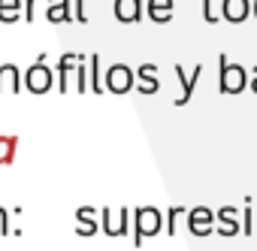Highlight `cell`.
<instances>
[{
	"mask_svg": "<svg viewBox=\"0 0 257 251\" xmlns=\"http://www.w3.org/2000/svg\"><path fill=\"white\" fill-rule=\"evenodd\" d=\"M248 82H251L248 70H245L242 64H233V61L221 52V55H218V88H221V94H242V91L248 88Z\"/></svg>",
	"mask_w": 257,
	"mask_h": 251,
	"instance_id": "obj_1",
	"label": "cell"
},
{
	"mask_svg": "<svg viewBox=\"0 0 257 251\" xmlns=\"http://www.w3.org/2000/svg\"><path fill=\"white\" fill-rule=\"evenodd\" d=\"M161 230H167V224H164V212L158 206L134 209V245H143L149 236H158Z\"/></svg>",
	"mask_w": 257,
	"mask_h": 251,
	"instance_id": "obj_2",
	"label": "cell"
},
{
	"mask_svg": "<svg viewBox=\"0 0 257 251\" xmlns=\"http://www.w3.org/2000/svg\"><path fill=\"white\" fill-rule=\"evenodd\" d=\"M25 88L31 94H46V91L55 88V70L46 64V58H40L37 64H31L25 70Z\"/></svg>",
	"mask_w": 257,
	"mask_h": 251,
	"instance_id": "obj_3",
	"label": "cell"
},
{
	"mask_svg": "<svg viewBox=\"0 0 257 251\" xmlns=\"http://www.w3.org/2000/svg\"><path fill=\"white\" fill-rule=\"evenodd\" d=\"M131 227V209L127 206H115V209H100V230L106 236H124Z\"/></svg>",
	"mask_w": 257,
	"mask_h": 251,
	"instance_id": "obj_4",
	"label": "cell"
},
{
	"mask_svg": "<svg viewBox=\"0 0 257 251\" xmlns=\"http://www.w3.org/2000/svg\"><path fill=\"white\" fill-rule=\"evenodd\" d=\"M103 85L112 91V94H127L134 88V70L127 67V64H112V67H106V73H103Z\"/></svg>",
	"mask_w": 257,
	"mask_h": 251,
	"instance_id": "obj_5",
	"label": "cell"
},
{
	"mask_svg": "<svg viewBox=\"0 0 257 251\" xmlns=\"http://www.w3.org/2000/svg\"><path fill=\"white\" fill-rule=\"evenodd\" d=\"M215 209H209V206H194V209H188V227H191V233L194 236H212L215 233Z\"/></svg>",
	"mask_w": 257,
	"mask_h": 251,
	"instance_id": "obj_6",
	"label": "cell"
},
{
	"mask_svg": "<svg viewBox=\"0 0 257 251\" xmlns=\"http://www.w3.org/2000/svg\"><path fill=\"white\" fill-rule=\"evenodd\" d=\"M173 70H176V76H179V82H182V97L176 100V106H185V103H191V97H194V91H197V82H200V76H203V64H194L191 70H182V64H176Z\"/></svg>",
	"mask_w": 257,
	"mask_h": 251,
	"instance_id": "obj_7",
	"label": "cell"
},
{
	"mask_svg": "<svg viewBox=\"0 0 257 251\" xmlns=\"http://www.w3.org/2000/svg\"><path fill=\"white\" fill-rule=\"evenodd\" d=\"M239 215H242L239 209H233V206H221V209L215 212V218H218L215 233H218V236H236V233L242 230V218H239Z\"/></svg>",
	"mask_w": 257,
	"mask_h": 251,
	"instance_id": "obj_8",
	"label": "cell"
},
{
	"mask_svg": "<svg viewBox=\"0 0 257 251\" xmlns=\"http://www.w3.org/2000/svg\"><path fill=\"white\" fill-rule=\"evenodd\" d=\"M79 61H82V55H79V52H64V55H61V61H58V70H55V82H58L61 94L67 91V85H70V76L76 73Z\"/></svg>",
	"mask_w": 257,
	"mask_h": 251,
	"instance_id": "obj_9",
	"label": "cell"
},
{
	"mask_svg": "<svg viewBox=\"0 0 257 251\" xmlns=\"http://www.w3.org/2000/svg\"><path fill=\"white\" fill-rule=\"evenodd\" d=\"M100 230V212L94 206H79L76 209V233L79 236H94Z\"/></svg>",
	"mask_w": 257,
	"mask_h": 251,
	"instance_id": "obj_10",
	"label": "cell"
},
{
	"mask_svg": "<svg viewBox=\"0 0 257 251\" xmlns=\"http://www.w3.org/2000/svg\"><path fill=\"white\" fill-rule=\"evenodd\" d=\"M251 16V0H221V19L230 25H242Z\"/></svg>",
	"mask_w": 257,
	"mask_h": 251,
	"instance_id": "obj_11",
	"label": "cell"
},
{
	"mask_svg": "<svg viewBox=\"0 0 257 251\" xmlns=\"http://www.w3.org/2000/svg\"><path fill=\"white\" fill-rule=\"evenodd\" d=\"M115 19L121 25H134L143 19V0H115Z\"/></svg>",
	"mask_w": 257,
	"mask_h": 251,
	"instance_id": "obj_12",
	"label": "cell"
},
{
	"mask_svg": "<svg viewBox=\"0 0 257 251\" xmlns=\"http://www.w3.org/2000/svg\"><path fill=\"white\" fill-rule=\"evenodd\" d=\"M73 4L70 0H46V19L52 25H64V22H73Z\"/></svg>",
	"mask_w": 257,
	"mask_h": 251,
	"instance_id": "obj_13",
	"label": "cell"
},
{
	"mask_svg": "<svg viewBox=\"0 0 257 251\" xmlns=\"http://www.w3.org/2000/svg\"><path fill=\"white\" fill-rule=\"evenodd\" d=\"M22 82H25V76L19 73L16 64H0V94H7V91L16 94L22 88Z\"/></svg>",
	"mask_w": 257,
	"mask_h": 251,
	"instance_id": "obj_14",
	"label": "cell"
},
{
	"mask_svg": "<svg viewBox=\"0 0 257 251\" xmlns=\"http://www.w3.org/2000/svg\"><path fill=\"white\" fill-rule=\"evenodd\" d=\"M146 16L158 25H167L173 22V0H149L146 4Z\"/></svg>",
	"mask_w": 257,
	"mask_h": 251,
	"instance_id": "obj_15",
	"label": "cell"
},
{
	"mask_svg": "<svg viewBox=\"0 0 257 251\" xmlns=\"http://www.w3.org/2000/svg\"><path fill=\"white\" fill-rule=\"evenodd\" d=\"M0 22H25V0H0Z\"/></svg>",
	"mask_w": 257,
	"mask_h": 251,
	"instance_id": "obj_16",
	"label": "cell"
},
{
	"mask_svg": "<svg viewBox=\"0 0 257 251\" xmlns=\"http://www.w3.org/2000/svg\"><path fill=\"white\" fill-rule=\"evenodd\" d=\"M88 82H91V94H103V70H100V55H88Z\"/></svg>",
	"mask_w": 257,
	"mask_h": 251,
	"instance_id": "obj_17",
	"label": "cell"
},
{
	"mask_svg": "<svg viewBox=\"0 0 257 251\" xmlns=\"http://www.w3.org/2000/svg\"><path fill=\"white\" fill-rule=\"evenodd\" d=\"M16 152H19V137L0 134V167L13 164V161H16Z\"/></svg>",
	"mask_w": 257,
	"mask_h": 251,
	"instance_id": "obj_18",
	"label": "cell"
},
{
	"mask_svg": "<svg viewBox=\"0 0 257 251\" xmlns=\"http://www.w3.org/2000/svg\"><path fill=\"white\" fill-rule=\"evenodd\" d=\"M203 19L209 25H218L221 22V0H203Z\"/></svg>",
	"mask_w": 257,
	"mask_h": 251,
	"instance_id": "obj_19",
	"label": "cell"
},
{
	"mask_svg": "<svg viewBox=\"0 0 257 251\" xmlns=\"http://www.w3.org/2000/svg\"><path fill=\"white\" fill-rule=\"evenodd\" d=\"M182 212H188V209H185V206H170V209H167V233H170V236H176V224H179Z\"/></svg>",
	"mask_w": 257,
	"mask_h": 251,
	"instance_id": "obj_20",
	"label": "cell"
},
{
	"mask_svg": "<svg viewBox=\"0 0 257 251\" xmlns=\"http://www.w3.org/2000/svg\"><path fill=\"white\" fill-rule=\"evenodd\" d=\"M242 233H254V212H251V197H245V209H242Z\"/></svg>",
	"mask_w": 257,
	"mask_h": 251,
	"instance_id": "obj_21",
	"label": "cell"
},
{
	"mask_svg": "<svg viewBox=\"0 0 257 251\" xmlns=\"http://www.w3.org/2000/svg\"><path fill=\"white\" fill-rule=\"evenodd\" d=\"M137 79H158V67L155 64H140L137 67Z\"/></svg>",
	"mask_w": 257,
	"mask_h": 251,
	"instance_id": "obj_22",
	"label": "cell"
},
{
	"mask_svg": "<svg viewBox=\"0 0 257 251\" xmlns=\"http://www.w3.org/2000/svg\"><path fill=\"white\" fill-rule=\"evenodd\" d=\"M140 94H155L158 88H161V79H140Z\"/></svg>",
	"mask_w": 257,
	"mask_h": 251,
	"instance_id": "obj_23",
	"label": "cell"
},
{
	"mask_svg": "<svg viewBox=\"0 0 257 251\" xmlns=\"http://www.w3.org/2000/svg\"><path fill=\"white\" fill-rule=\"evenodd\" d=\"M0 236H10V212H7V206H0Z\"/></svg>",
	"mask_w": 257,
	"mask_h": 251,
	"instance_id": "obj_24",
	"label": "cell"
},
{
	"mask_svg": "<svg viewBox=\"0 0 257 251\" xmlns=\"http://www.w3.org/2000/svg\"><path fill=\"white\" fill-rule=\"evenodd\" d=\"M37 16V0H25V22H34Z\"/></svg>",
	"mask_w": 257,
	"mask_h": 251,
	"instance_id": "obj_25",
	"label": "cell"
},
{
	"mask_svg": "<svg viewBox=\"0 0 257 251\" xmlns=\"http://www.w3.org/2000/svg\"><path fill=\"white\" fill-rule=\"evenodd\" d=\"M76 22H82V25L88 22L85 19V0H76Z\"/></svg>",
	"mask_w": 257,
	"mask_h": 251,
	"instance_id": "obj_26",
	"label": "cell"
},
{
	"mask_svg": "<svg viewBox=\"0 0 257 251\" xmlns=\"http://www.w3.org/2000/svg\"><path fill=\"white\" fill-rule=\"evenodd\" d=\"M248 88L257 94V67H254V73H251V82H248Z\"/></svg>",
	"mask_w": 257,
	"mask_h": 251,
	"instance_id": "obj_27",
	"label": "cell"
},
{
	"mask_svg": "<svg viewBox=\"0 0 257 251\" xmlns=\"http://www.w3.org/2000/svg\"><path fill=\"white\" fill-rule=\"evenodd\" d=\"M251 13H254V19H257V0H254V4H251Z\"/></svg>",
	"mask_w": 257,
	"mask_h": 251,
	"instance_id": "obj_28",
	"label": "cell"
},
{
	"mask_svg": "<svg viewBox=\"0 0 257 251\" xmlns=\"http://www.w3.org/2000/svg\"><path fill=\"white\" fill-rule=\"evenodd\" d=\"M254 227H257V218H254Z\"/></svg>",
	"mask_w": 257,
	"mask_h": 251,
	"instance_id": "obj_29",
	"label": "cell"
}]
</instances>
